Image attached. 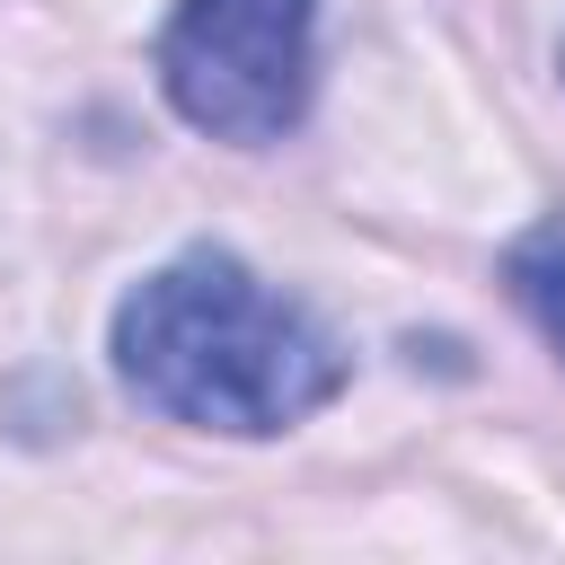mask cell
<instances>
[{"label":"cell","instance_id":"obj_1","mask_svg":"<svg viewBox=\"0 0 565 565\" xmlns=\"http://www.w3.org/2000/svg\"><path fill=\"white\" fill-rule=\"evenodd\" d=\"M115 380L194 433L265 441L344 397L353 353L230 247H185L115 300Z\"/></svg>","mask_w":565,"mask_h":565},{"label":"cell","instance_id":"obj_3","mask_svg":"<svg viewBox=\"0 0 565 565\" xmlns=\"http://www.w3.org/2000/svg\"><path fill=\"white\" fill-rule=\"evenodd\" d=\"M503 291H512V309L565 353V212L530 221V230L503 247Z\"/></svg>","mask_w":565,"mask_h":565},{"label":"cell","instance_id":"obj_2","mask_svg":"<svg viewBox=\"0 0 565 565\" xmlns=\"http://www.w3.org/2000/svg\"><path fill=\"white\" fill-rule=\"evenodd\" d=\"M159 88L230 150L282 141L318 88V0H177L159 26Z\"/></svg>","mask_w":565,"mask_h":565},{"label":"cell","instance_id":"obj_4","mask_svg":"<svg viewBox=\"0 0 565 565\" xmlns=\"http://www.w3.org/2000/svg\"><path fill=\"white\" fill-rule=\"evenodd\" d=\"M556 71H565V53H556Z\"/></svg>","mask_w":565,"mask_h":565}]
</instances>
